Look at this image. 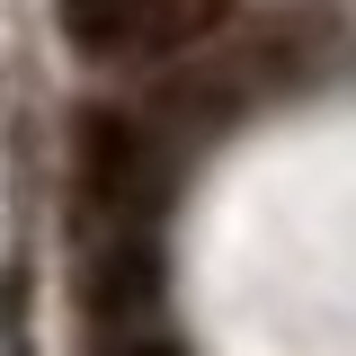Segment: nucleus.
Listing matches in <instances>:
<instances>
[{"label":"nucleus","instance_id":"f257e3e1","mask_svg":"<svg viewBox=\"0 0 356 356\" xmlns=\"http://www.w3.org/2000/svg\"><path fill=\"white\" fill-rule=\"evenodd\" d=\"M63 36L81 54H178V44L214 36L222 0H54Z\"/></svg>","mask_w":356,"mask_h":356},{"label":"nucleus","instance_id":"f03ea898","mask_svg":"<svg viewBox=\"0 0 356 356\" xmlns=\"http://www.w3.org/2000/svg\"><path fill=\"white\" fill-rule=\"evenodd\" d=\"M81 178H89V196H98L107 214H143L152 161H143L134 116H116V107H89V116H81Z\"/></svg>","mask_w":356,"mask_h":356},{"label":"nucleus","instance_id":"7ed1b4c3","mask_svg":"<svg viewBox=\"0 0 356 356\" xmlns=\"http://www.w3.org/2000/svg\"><path fill=\"white\" fill-rule=\"evenodd\" d=\"M161 294V250L143 241V214H125V232L107 241V259H98V312L107 321H125Z\"/></svg>","mask_w":356,"mask_h":356},{"label":"nucleus","instance_id":"20e7f679","mask_svg":"<svg viewBox=\"0 0 356 356\" xmlns=\"http://www.w3.org/2000/svg\"><path fill=\"white\" fill-rule=\"evenodd\" d=\"M125 356H178V348H170V339H152V348H125Z\"/></svg>","mask_w":356,"mask_h":356}]
</instances>
